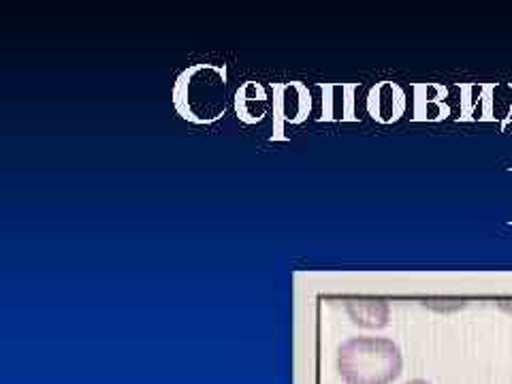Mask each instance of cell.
<instances>
[{
	"mask_svg": "<svg viewBox=\"0 0 512 384\" xmlns=\"http://www.w3.org/2000/svg\"><path fill=\"white\" fill-rule=\"evenodd\" d=\"M259 107L261 111H267L269 109V101H267V94H265V90H263V86H261V90L256 92V96H250V86L246 84L242 90L237 92V114L242 116V120L244 122H248V118H250V107Z\"/></svg>",
	"mask_w": 512,
	"mask_h": 384,
	"instance_id": "4",
	"label": "cell"
},
{
	"mask_svg": "<svg viewBox=\"0 0 512 384\" xmlns=\"http://www.w3.org/2000/svg\"><path fill=\"white\" fill-rule=\"evenodd\" d=\"M402 367V350L389 338L361 335L338 350V372L346 384H391Z\"/></svg>",
	"mask_w": 512,
	"mask_h": 384,
	"instance_id": "2",
	"label": "cell"
},
{
	"mask_svg": "<svg viewBox=\"0 0 512 384\" xmlns=\"http://www.w3.org/2000/svg\"><path fill=\"white\" fill-rule=\"evenodd\" d=\"M348 312L361 327L380 329L389 323V306L384 301H352L348 303Z\"/></svg>",
	"mask_w": 512,
	"mask_h": 384,
	"instance_id": "3",
	"label": "cell"
},
{
	"mask_svg": "<svg viewBox=\"0 0 512 384\" xmlns=\"http://www.w3.org/2000/svg\"><path fill=\"white\" fill-rule=\"evenodd\" d=\"M178 114L195 124H212L227 114V75L214 64H195L186 69L173 88Z\"/></svg>",
	"mask_w": 512,
	"mask_h": 384,
	"instance_id": "1",
	"label": "cell"
},
{
	"mask_svg": "<svg viewBox=\"0 0 512 384\" xmlns=\"http://www.w3.org/2000/svg\"><path fill=\"white\" fill-rule=\"evenodd\" d=\"M406 384H429V382L423 380V378H414V380H408Z\"/></svg>",
	"mask_w": 512,
	"mask_h": 384,
	"instance_id": "5",
	"label": "cell"
}]
</instances>
